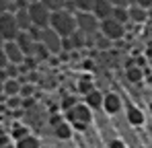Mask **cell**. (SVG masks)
<instances>
[{"label": "cell", "instance_id": "f546056e", "mask_svg": "<svg viewBox=\"0 0 152 148\" xmlns=\"http://www.w3.org/2000/svg\"><path fill=\"white\" fill-rule=\"evenodd\" d=\"M113 6H129V0H109Z\"/></svg>", "mask_w": 152, "mask_h": 148}, {"label": "cell", "instance_id": "3957f363", "mask_svg": "<svg viewBox=\"0 0 152 148\" xmlns=\"http://www.w3.org/2000/svg\"><path fill=\"white\" fill-rule=\"evenodd\" d=\"M126 31H127L126 25L119 23V21H115L113 17L103 19V21H101V27H99V33H101V35H105L109 41H119V39H124Z\"/></svg>", "mask_w": 152, "mask_h": 148}, {"label": "cell", "instance_id": "9c48e42d", "mask_svg": "<svg viewBox=\"0 0 152 148\" xmlns=\"http://www.w3.org/2000/svg\"><path fill=\"white\" fill-rule=\"evenodd\" d=\"M4 53H6V60H8V64H17V66H21L23 62H25V53L21 51V48L17 45V41L12 39V41H4Z\"/></svg>", "mask_w": 152, "mask_h": 148}, {"label": "cell", "instance_id": "e0dca14e", "mask_svg": "<svg viewBox=\"0 0 152 148\" xmlns=\"http://www.w3.org/2000/svg\"><path fill=\"white\" fill-rule=\"evenodd\" d=\"M127 119H129V123H134V125H140V123H144V115H142L140 109L129 107L127 109Z\"/></svg>", "mask_w": 152, "mask_h": 148}, {"label": "cell", "instance_id": "f1b7e54d", "mask_svg": "<svg viewBox=\"0 0 152 148\" xmlns=\"http://www.w3.org/2000/svg\"><path fill=\"white\" fill-rule=\"evenodd\" d=\"M132 2L140 4V6H142V8H146V10H148V8H152V0H129V4H132Z\"/></svg>", "mask_w": 152, "mask_h": 148}, {"label": "cell", "instance_id": "7402d4cb", "mask_svg": "<svg viewBox=\"0 0 152 148\" xmlns=\"http://www.w3.org/2000/svg\"><path fill=\"white\" fill-rule=\"evenodd\" d=\"M39 2H43V4L50 8L51 12H53V10H60V8H64V4H66V0H39Z\"/></svg>", "mask_w": 152, "mask_h": 148}, {"label": "cell", "instance_id": "8992f818", "mask_svg": "<svg viewBox=\"0 0 152 148\" xmlns=\"http://www.w3.org/2000/svg\"><path fill=\"white\" fill-rule=\"evenodd\" d=\"M19 31H21V29H19V25H17V19H15V12H12V10L0 15V37H2V41H12V39H17Z\"/></svg>", "mask_w": 152, "mask_h": 148}, {"label": "cell", "instance_id": "83f0119b", "mask_svg": "<svg viewBox=\"0 0 152 148\" xmlns=\"http://www.w3.org/2000/svg\"><path fill=\"white\" fill-rule=\"evenodd\" d=\"M4 45V43H2ZM0 45V70H4L6 68V64H8V60H6V53H4V48Z\"/></svg>", "mask_w": 152, "mask_h": 148}, {"label": "cell", "instance_id": "484cf974", "mask_svg": "<svg viewBox=\"0 0 152 148\" xmlns=\"http://www.w3.org/2000/svg\"><path fill=\"white\" fill-rule=\"evenodd\" d=\"M19 95H21V97H31V95H33V86H31V84H21Z\"/></svg>", "mask_w": 152, "mask_h": 148}, {"label": "cell", "instance_id": "4dcf8cb0", "mask_svg": "<svg viewBox=\"0 0 152 148\" xmlns=\"http://www.w3.org/2000/svg\"><path fill=\"white\" fill-rule=\"evenodd\" d=\"M111 148H124V144L119 140H115V142H111Z\"/></svg>", "mask_w": 152, "mask_h": 148}, {"label": "cell", "instance_id": "9a60e30c", "mask_svg": "<svg viewBox=\"0 0 152 148\" xmlns=\"http://www.w3.org/2000/svg\"><path fill=\"white\" fill-rule=\"evenodd\" d=\"M19 91H21V82H19V78H6V80H4V84H2V93H6L8 97H15V95H19Z\"/></svg>", "mask_w": 152, "mask_h": 148}, {"label": "cell", "instance_id": "ffe728a7", "mask_svg": "<svg viewBox=\"0 0 152 148\" xmlns=\"http://www.w3.org/2000/svg\"><path fill=\"white\" fill-rule=\"evenodd\" d=\"M17 148H39V142H37V138H33V136H25V138L19 140Z\"/></svg>", "mask_w": 152, "mask_h": 148}, {"label": "cell", "instance_id": "ba28073f", "mask_svg": "<svg viewBox=\"0 0 152 148\" xmlns=\"http://www.w3.org/2000/svg\"><path fill=\"white\" fill-rule=\"evenodd\" d=\"M17 45L21 48V51L25 53V58L27 56H33L35 53V45H37V39L29 33V31H19V35H17Z\"/></svg>", "mask_w": 152, "mask_h": 148}, {"label": "cell", "instance_id": "e575fe53", "mask_svg": "<svg viewBox=\"0 0 152 148\" xmlns=\"http://www.w3.org/2000/svg\"><path fill=\"white\" fill-rule=\"evenodd\" d=\"M31 2H37V0H27V4H31Z\"/></svg>", "mask_w": 152, "mask_h": 148}, {"label": "cell", "instance_id": "cb8c5ba5", "mask_svg": "<svg viewBox=\"0 0 152 148\" xmlns=\"http://www.w3.org/2000/svg\"><path fill=\"white\" fill-rule=\"evenodd\" d=\"M93 89H95V86H93V82H91V80H80V84H78V91H80V93H84V95H86V93H91Z\"/></svg>", "mask_w": 152, "mask_h": 148}, {"label": "cell", "instance_id": "ac0fdd59", "mask_svg": "<svg viewBox=\"0 0 152 148\" xmlns=\"http://www.w3.org/2000/svg\"><path fill=\"white\" fill-rule=\"evenodd\" d=\"M72 2H74L76 12H91L93 8V0H72Z\"/></svg>", "mask_w": 152, "mask_h": 148}, {"label": "cell", "instance_id": "d6986e66", "mask_svg": "<svg viewBox=\"0 0 152 148\" xmlns=\"http://www.w3.org/2000/svg\"><path fill=\"white\" fill-rule=\"evenodd\" d=\"M126 76H127L129 82H140V80H142V70H140L138 66H129L127 72H126Z\"/></svg>", "mask_w": 152, "mask_h": 148}, {"label": "cell", "instance_id": "7a4b0ae2", "mask_svg": "<svg viewBox=\"0 0 152 148\" xmlns=\"http://www.w3.org/2000/svg\"><path fill=\"white\" fill-rule=\"evenodd\" d=\"M27 12H29V17H31V23L33 27H37V29H45V27H50V19H51V10L43 4V2H31V4H27Z\"/></svg>", "mask_w": 152, "mask_h": 148}, {"label": "cell", "instance_id": "6da1fadb", "mask_svg": "<svg viewBox=\"0 0 152 148\" xmlns=\"http://www.w3.org/2000/svg\"><path fill=\"white\" fill-rule=\"evenodd\" d=\"M50 27L60 37H70L76 31V12H70L66 8L53 10L51 19H50Z\"/></svg>", "mask_w": 152, "mask_h": 148}, {"label": "cell", "instance_id": "30bf717a", "mask_svg": "<svg viewBox=\"0 0 152 148\" xmlns=\"http://www.w3.org/2000/svg\"><path fill=\"white\" fill-rule=\"evenodd\" d=\"M113 4L109 2V0H93V8H91V12L99 19V21H103V19H109L111 15H113Z\"/></svg>", "mask_w": 152, "mask_h": 148}, {"label": "cell", "instance_id": "52a82bcc", "mask_svg": "<svg viewBox=\"0 0 152 148\" xmlns=\"http://www.w3.org/2000/svg\"><path fill=\"white\" fill-rule=\"evenodd\" d=\"M68 117H70V122L74 123L78 130H84L86 123H91V119H93V113H91V107L88 105L76 103L74 107L68 109Z\"/></svg>", "mask_w": 152, "mask_h": 148}, {"label": "cell", "instance_id": "d4e9b609", "mask_svg": "<svg viewBox=\"0 0 152 148\" xmlns=\"http://www.w3.org/2000/svg\"><path fill=\"white\" fill-rule=\"evenodd\" d=\"M25 136H29V130H27V127H15V130H12V138L21 140V138H25Z\"/></svg>", "mask_w": 152, "mask_h": 148}, {"label": "cell", "instance_id": "4fadbf2b", "mask_svg": "<svg viewBox=\"0 0 152 148\" xmlns=\"http://www.w3.org/2000/svg\"><path fill=\"white\" fill-rule=\"evenodd\" d=\"M12 12H15V19H17V25H19L21 31H29V29L33 27L31 17H29V12H27V6H23V8H15Z\"/></svg>", "mask_w": 152, "mask_h": 148}, {"label": "cell", "instance_id": "44dd1931", "mask_svg": "<svg viewBox=\"0 0 152 148\" xmlns=\"http://www.w3.org/2000/svg\"><path fill=\"white\" fill-rule=\"evenodd\" d=\"M70 125L68 123H56V136H60V138H70Z\"/></svg>", "mask_w": 152, "mask_h": 148}, {"label": "cell", "instance_id": "1f68e13d", "mask_svg": "<svg viewBox=\"0 0 152 148\" xmlns=\"http://www.w3.org/2000/svg\"><path fill=\"white\" fill-rule=\"evenodd\" d=\"M8 144V138L6 136H0V146H6Z\"/></svg>", "mask_w": 152, "mask_h": 148}, {"label": "cell", "instance_id": "7c38bea8", "mask_svg": "<svg viewBox=\"0 0 152 148\" xmlns=\"http://www.w3.org/2000/svg\"><path fill=\"white\" fill-rule=\"evenodd\" d=\"M103 109H105L107 113H117V111L121 109V99H119V95H115V93L105 95V97H103Z\"/></svg>", "mask_w": 152, "mask_h": 148}, {"label": "cell", "instance_id": "d590c367", "mask_svg": "<svg viewBox=\"0 0 152 148\" xmlns=\"http://www.w3.org/2000/svg\"><path fill=\"white\" fill-rule=\"evenodd\" d=\"M150 111H152V103H150Z\"/></svg>", "mask_w": 152, "mask_h": 148}, {"label": "cell", "instance_id": "603a6c76", "mask_svg": "<svg viewBox=\"0 0 152 148\" xmlns=\"http://www.w3.org/2000/svg\"><path fill=\"white\" fill-rule=\"evenodd\" d=\"M95 41H97V48H99V49H109V48H111V41H109L105 35H101V33L95 35Z\"/></svg>", "mask_w": 152, "mask_h": 148}, {"label": "cell", "instance_id": "5b68a950", "mask_svg": "<svg viewBox=\"0 0 152 148\" xmlns=\"http://www.w3.org/2000/svg\"><path fill=\"white\" fill-rule=\"evenodd\" d=\"M101 21L93 12H76V29L82 31L86 37H95L99 33Z\"/></svg>", "mask_w": 152, "mask_h": 148}, {"label": "cell", "instance_id": "277c9868", "mask_svg": "<svg viewBox=\"0 0 152 148\" xmlns=\"http://www.w3.org/2000/svg\"><path fill=\"white\" fill-rule=\"evenodd\" d=\"M37 41L43 45V48L50 51L51 56H58L62 53V37L51 29V27H45V29H39V37Z\"/></svg>", "mask_w": 152, "mask_h": 148}, {"label": "cell", "instance_id": "8fae6325", "mask_svg": "<svg viewBox=\"0 0 152 148\" xmlns=\"http://www.w3.org/2000/svg\"><path fill=\"white\" fill-rule=\"evenodd\" d=\"M127 15H129V23H136V25H142L148 21V10L146 8H142L140 4H136V2H132L129 6H127Z\"/></svg>", "mask_w": 152, "mask_h": 148}, {"label": "cell", "instance_id": "5bb4252c", "mask_svg": "<svg viewBox=\"0 0 152 148\" xmlns=\"http://www.w3.org/2000/svg\"><path fill=\"white\" fill-rule=\"evenodd\" d=\"M103 97H105V95H101L97 89H93L91 93L84 95V105H88L91 109H101L103 107Z\"/></svg>", "mask_w": 152, "mask_h": 148}, {"label": "cell", "instance_id": "836d02e7", "mask_svg": "<svg viewBox=\"0 0 152 148\" xmlns=\"http://www.w3.org/2000/svg\"><path fill=\"white\" fill-rule=\"evenodd\" d=\"M0 148H15V146H10V144H6V146H0Z\"/></svg>", "mask_w": 152, "mask_h": 148}, {"label": "cell", "instance_id": "2e32d148", "mask_svg": "<svg viewBox=\"0 0 152 148\" xmlns=\"http://www.w3.org/2000/svg\"><path fill=\"white\" fill-rule=\"evenodd\" d=\"M115 21H119V23H124L127 27L129 25V15H127V6H115L113 8V15H111Z\"/></svg>", "mask_w": 152, "mask_h": 148}, {"label": "cell", "instance_id": "8d00e7d4", "mask_svg": "<svg viewBox=\"0 0 152 148\" xmlns=\"http://www.w3.org/2000/svg\"><path fill=\"white\" fill-rule=\"evenodd\" d=\"M10 2H17V0H10Z\"/></svg>", "mask_w": 152, "mask_h": 148}, {"label": "cell", "instance_id": "d6a6232c", "mask_svg": "<svg viewBox=\"0 0 152 148\" xmlns=\"http://www.w3.org/2000/svg\"><path fill=\"white\" fill-rule=\"evenodd\" d=\"M148 19H152V8H148Z\"/></svg>", "mask_w": 152, "mask_h": 148}, {"label": "cell", "instance_id": "4316f807", "mask_svg": "<svg viewBox=\"0 0 152 148\" xmlns=\"http://www.w3.org/2000/svg\"><path fill=\"white\" fill-rule=\"evenodd\" d=\"M8 10H12V2L10 0H0V15L8 12Z\"/></svg>", "mask_w": 152, "mask_h": 148}]
</instances>
